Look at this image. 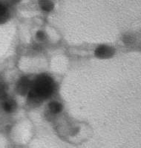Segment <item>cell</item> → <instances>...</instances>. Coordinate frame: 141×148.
I'll return each mask as SVG.
<instances>
[{
    "label": "cell",
    "instance_id": "obj_7",
    "mask_svg": "<svg viewBox=\"0 0 141 148\" xmlns=\"http://www.w3.org/2000/svg\"><path fill=\"white\" fill-rule=\"evenodd\" d=\"M17 104L13 100H7L4 104V109L8 113H11L16 109Z\"/></svg>",
    "mask_w": 141,
    "mask_h": 148
},
{
    "label": "cell",
    "instance_id": "obj_10",
    "mask_svg": "<svg viewBox=\"0 0 141 148\" xmlns=\"http://www.w3.org/2000/svg\"><path fill=\"white\" fill-rule=\"evenodd\" d=\"M45 36H45V33L43 31H39V32L37 33V38H38L40 40L43 39L45 38Z\"/></svg>",
    "mask_w": 141,
    "mask_h": 148
},
{
    "label": "cell",
    "instance_id": "obj_11",
    "mask_svg": "<svg viewBox=\"0 0 141 148\" xmlns=\"http://www.w3.org/2000/svg\"><path fill=\"white\" fill-rule=\"evenodd\" d=\"M21 0H11L12 2H14V3H18V2H20Z\"/></svg>",
    "mask_w": 141,
    "mask_h": 148
},
{
    "label": "cell",
    "instance_id": "obj_4",
    "mask_svg": "<svg viewBox=\"0 0 141 148\" xmlns=\"http://www.w3.org/2000/svg\"><path fill=\"white\" fill-rule=\"evenodd\" d=\"M9 16V10L7 5L0 1V24L5 23Z\"/></svg>",
    "mask_w": 141,
    "mask_h": 148
},
{
    "label": "cell",
    "instance_id": "obj_3",
    "mask_svg": "<svg viewBox=\"0 0 141 148\" xmlns=\"http://www.w3.org/2000/svg\"><path fill=\"white\" fill-rule=\"evenodd\" d=\"M30 84H31V82L27 77L21 78L17 84V91H18L19 94L24 96L27 92H28L30 88Z\"/></svg>",
    "mask_w": 141,
    "mask_h": 148
},
{
    "label": "cell",
    "instance_id": "obj_2",
    "mask_svg": "<svg viewBox=\"0 0 141 148\" xmlns=\"http://www.w3.org/2000/svg\"><path fill=\"white\" fill-rule=\"evenodd\" d=\"M114 54V49L106 45H101L96 49L95 56L99 59L111 58Z\"/></svg>",
    "mask_w": 141,
    "mask_h": 148
},
{
    "label": "cell",
    "instance_id": "obj_9",
    "mask_svg": "<svg viewBox=\"0 0 141 148\" xmlns=\"http://www.w3.org/2000/svg\"><path fill=\"white\" fill-rule=\"evenodd\" d=\"M5 96V88L1 83H0V98H3Z\"/></svg>",
    "mask_w": 141,
    "mask_h": 148
},
{
    "label": "cell",
    "instance_id": "obj_5",
    "mask_svg": "<svg viewBox=\"0 0 141 148\" xmlns=\"http://www.w3.org/2000/svg\"><path fill=\"white\" fill-rule=\"evenodd\" d=\"M40 8L46 12H50L54 9V3L50 0H39Z\"/></svg>",
    "mask_w": 141,
    "mask_h": 148
},
{
    "label": "cell",
    "instance_id": "obj_6",
    "mask_svg": "<svg viewBox=\"0 0 141 148\" xmlns=\"http://www.w3.org/2000/svg\"><path fill=\"white\" fill-rule=\"evenodd\" d=\"M48 108L51 113H58L62 111V104L57 102V101H53V102L50 103Z\"/></svg>",
    "mask_w": 141,
    "mask_h": 148
},
{
    "label": "cell",
    "instance_id": "obj_8",
    "mask_svg": "<svg viewBox=\"0 0 141 148\" xmlns=\"http://www.w3.org/2000/svg\"><path fill=\"white\" fill-rule=\"evenodd\" d=\"M123 41L126 44H130L131 42H132V37L130 36H126L123 39Z\"/></svg>",
    "mask_w": 141,
    "mask_h": 148
},
{
    "label": "cell",
    "instance_id": "obj_1",
    "mask_svg": "<svg viewBox=\"0 0 141 148\" xmlns=\"http://www.w3.org/2000/svg\"><path fill=\"white\" fill-rule=\"evenodd\" d=\"M54 90L53 79L46 74H41L36 78L34 82H31L28 99L34 103H39L52 94Z\"/></svg>",
    "mask_w": 141,
    "mask_h": 148
}]
</instances>
